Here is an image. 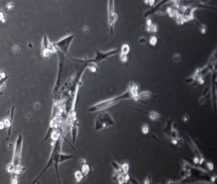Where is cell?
<instances>
[{
  "instance_id": "obj_1",
  "label": "cell",
  "mask_w": 217,
  "mask_h": 184,
  "mask_svg": "<svg viewBox=\"0 0 217 184\" xmlns=\"http://www.w3.org/2000/svg\"><path fill=\"white\" fill-rule=\"evenodd\" d=\"M61 141H60V138L58 139L57 141H56V143H55V146L52 150V152L51 154V156L50 158L48 164L46 167L44 168L43 172L41 173V174L39 175V176L38 177V178L35 180V181L33 183H35L38 180H39V179L40 178L41 176L43 175V173L45 172V171L47 170L49 167H50L51 166H54L56 170V173L57 175V179H59V171H58V165H59V155H60V150H61Z\"/></svg>"
},
{
  "instance_id": "obj_2",
  "label": "cell",
  "mask_w": 217,
  "mask_h": 184,
  "mask_svg": "<svg viewBox=\"0 0 217 184\" xmlns=\"http://www.w3.org/2000/svg\"><path fill=\"white\" fill-rule=\"evenodd\" d=\"M115 125V121L112 116L108 112H103L99 115L95 121V130H102Z\"/></svg>"
},
{
  "instance_id": "obj_3",
  "label": "cell",
  "mask_w": 217,
  "mask_h": 184,
  "mask_svg": "<svg viewBox=\"0 0 217 184\" xmlns=\"http://www.w3.org/2000/svg\"><path fill=\"white\" fill-rule=\"evenodd\" d=\"M22 136L20 134L15 142V145L14 147V155H13V161L11 164L14 170L21 166V157H22Z\"/></svg>"
},
{
  "instance_id": "obj_4",
  "label": "cell",
  "mask_w": 217,
  "mask_h": 184,
  "mask_svg": "<svg viewBox=\"0 0 217 184\" xmlns=\"http://www.w3.org/2000/svg\"><path fill=\"white\" fill-rule=\"evenodd\" d=\"M120 100V99L119 97H116L111 98L110 99L103 101L101 102H100L94 104V106H91L88 111L90 113H94V112H98V111H103L115 106V105L117 104Z\"/></svg>"
},
{
  "instance_id": "obj_5",
  "label": "cell",
  "mask_w": 217,
  "mask_h": 184,
  "mask_svg": "<svg viewBox=\"0 0 217 184\" xmlns=\"http://www.w3.org/2000/svg\"><path fill=\"white\" fill-rule=\"evenodd\" d=\"M57 49L54 44H52L47 36L45 35L43 38L42 42V55L44 58H48L51 55L57 51Z\"/></svg>"
},
{
  "instance_id": "obj_6",
  "label": "cell",
  "mask_w": 217,
  "mask_h": 184,
  "mask_svg": "<svg viewBox=\"0 0 217 184\" xmlns=\"http://www.w3.org/2000/svg\"><path fill=\"white\" fill-rule=\"evenodd\" d=\"M74 37H75L74 34L68 35L63 38L62 39H61V40H59L57 42L55 43L54 44L59 51H61L63 53H67L70 47V45L72 41H73Z\"/></svg>"
},
{
  "instance_id": "obj_7",
  "label": "cell",
  "mask_w": 217,
  "mask_h": 184,
  "mask_svg": "<svg viewBox=\"0 0 217 184\" xmlns=\"http://www.w3.org/2000/svg\"><path fill=\"white\" fill-rule=\"evenodd\" d=\"M119 51L118 49H114L110 51H108L107 52H103L101 51L96 50V55L95 58L93 60H91L90 62L93 63H96V62H103L104 60H106L107 58H108L110 56H114V55L117 54V52Z\"/></svg>"
},
{
  "instance_id": "obj_8",
  "label": "cell",
  "mask_w": 217,
  "mask_h": 184,
  "mask_svg": "<svg viewBox=\"0 0 217 184\" xmlns=\"http://www.w3.org/2000/svg\"><path fill=\"white\" fill-rule=\"evenodd\" d=\"M14 106L12 108V113H11V116L10 118H6L3 120L5 127H6L8 129V136H7V138H6V140H8L9 137L10 136L11 134V129H12V122L13 120V116H14Z\"/></svg>"
},
{
  "instance_id": "obj_9",
  "label": "cell",
  "mask_w": 217,
  "mask_h": 184,
  "mask_svg": "<svg viewBox=\"0 0 217 184\" xmlns=\"http://www.w3.org/2000/svg\"><path fill=\"white\" fill-rule=\"evenodd\" d=\"M9 78L3 72H0V91L3 90L5 87V83Z\"/></svg>"
},
{
  "instance_id": "obj_10",
  "label": "cell",
  "mask_w": 217,
  "mask_h": 184,
  "mask_svg": "<svg viewBox=\"0 0 217 184\" xmlns=\"http://www.w3.org/2000/svg\"><path fill=\"white\" fill-rule=\"evenodd\" d=\"M81 172L84 176H87L89 175L90 172V167L89 164L86 162H83L81 164Z\"/></svg>"
},
{
  "instance_id": "obj_11",
  "label": "cell",
  "mask_w": 217,
  "mask_h": 184,
  "mask_svg": "<svg viewBox=\"0 0 217 184\" xmlns=\"http://www.w3.org/2000/svg\"><path fill=\"white\" fill-rule=\"evenodd\" d=\"M148 118L150 120L152 121H158L162 119L161 116L155 111H152L148 113Z\"/></svg>"
},
{
  "instance_id": "obj_12",
  "label": "cell",
  "mask_w": 217,
  "mask_h": 184,
  "mask_svg": "<svg viewBox=\"0 0 217 184\" xmlns=\"http://www.w3.org/2000/svg\"><path fill=\"white\" fill-rule=\"evenodd\" d=\"M73 157V155H67V154H60L59 155V164L64 162L65 161H66L68 160H70L72 159Z\"/></svg>"
},
{
  "instance_id": "obj_13",
  "label": "cell",
  "mask_w": 217,
  "mask_h": 184,
  "mask_svg": "<svg viewBox=\"0 0 217 184\" xmlns=\"http://www.w3.org/2000/svg\"><path fill=\"white\" fill-rule=\"evenodd\" d=\"M120 51H121V54H123L125 55H128L131 51V47H130L129 44H124L122 46Z\"/></svg>"
},
{
  "instance_id": "obj_14",
  "label": "cell",
  "mask_w": 217,
  "mask_h": 184,
  "mask_svg": "<svg viewBox=\"0 0 217 184\" xmlns=\"http://www.w3.org/2000/svg\"><path fill=\"white\" fill-rule=\"evenodd\" d=\"M83 175L81 172V171H76L75 173V179L76 182H80L83 179Z\"/></svg>"
},
{
  "instance_id": "obj_15",
  "label": "cell",
  "mask_w": 217,
  "mask_h": 184,
  "mask_svg": "<svg viewBox=\"0 0 217 184\" xmlns=\"http://www.w3.org/2000/svg\"><path fill=\"white\" fill-rule=\"evenodd\" d=\"M120 166H121V172L126 175L128 172L129 168V164L127 163H124L123 164H122V165H120Z\"/></svg>"
},
{
  "instance_id": "obj_16",
  "label": "cell",
  "mask_w": 217,
  "mask_h": 184,
  "mask_svg": "<svg viewBox=\"0 0 217 184\" xmlns=\"http://www.w3.org/2000/svg\"><path fill=\"white\" fill-rule=\"evenodd\" d=\"M141 131L144 134H147L150 131V127L147 123H144L141 127Z\"/></svg>"
},
{
  "instance_id": "obj_17",
  "label": "cell",
  "mask_w": 217,
  "mask_h": 184,
  "mask_svg": "<svg viewBox=\"0 0 217 184\" xmlns=\"http://www.w3.org/2000/svg\"><path fill=\"white\" fill-rule=\"evenodd\" d=\"M158 42V38L155 36L151 37L149 40V44L152 46H155Z\"/></svg>"
},
{
  "instance_id": "obj_18",
  "label": "cell",
  "mask_w": 217,
  "mask_h": 184,
  "mask_svg": "<svg viewBox=\"0 0 217 184\" xmlns=\"http://www.w3.org/2000/svg\"><path fill=\"white\" fill-rule=\"evenodd\" d=\"M6 16L5 12L3 10H0V22L3 23H6Z\"/></svg>"
},
{
  "instance_id": "obj_19",
  "label": "cell",
  "mask_w": 217,
  "mask_h": 184,
  "mask_svg": "<svg viewBox=\"0 0 217 184\" xmlns=\"http://www.w3.org/2000/svg\"><path fill=\"white\" fill-rule=\"evenodd\" d=\"M89 70L93 72H96L98 70L97 65L94 63H93V62H91V63L89 66Z\"/></svg>"
},
{
  "instance_id": "obj_20",
  "label": "cell",
  "mask_w": 217,
  "mask_h": 184,
  "mask_svg": "<svg viewBox=\"0 0 217 184\" xmlns=\"http://www.w3.org/2000/svg\"><path fill=\"white\" fill-rule=\"evenodd\" d=\"M112 165L114 166V168H115V171L116 172H121V166L120 164H118L117 162H112Z\"/></svg>"
},
{
  "instance_id": "obj_21",
  "label": "cell",
  "mask_w": 217,
  "mask_h": 184,
  "mask_svg": "<svg viewBox=\"0 0 217 184\" xmlns=\"http://www.w3.org/2000/svg\"><path fill=\"white\" fill-rule=\"evenodd\" d=\"M120 60L123 63H126V62H127L128 61L127 55H123V54H120Z\"/></svg>"
},
{
  "instance_id": "obj_22",
  "label": "cell",
  "mask_w": 217,
  "mask_h": 184,
  "mask_svg": "<svg viewBox=\"0 0 217 184\" xmlns=\"http://www.w3.org/2000/svg\"><path fill=\"white\" fill-rule=\"evenodd\" d=\"M6 9H7L8 10H12L13 8L14 7V3L10 2V3H8L7 5H6Z\"/></svg>"
},
{
  "instance_id": "obj_23",
  "label": "cell",
  "mask_w": 217,
  "mask_h": 184,
  "mask_svg": "<svg viewBox=\"0 0 217 184\" xmlns=\"http://www.w3.org/2000/svg\"><path fill=\"white\" fill-rule=\"evenodd\" d=\"M173 60H174V61H175V62H180V60H181V56H180V55H178V54L175 55L174 56V57H173Z\"/></svg>"
},
{
  "instance_id": "obj_24",
  "label": "cell",
  "mask_w": 217,
  "mask_h": 184,
  "mask_svg": "<svg viewBox=\"0 0 217 184\" xmlns=\"http://www.w3.org/2000/svg\"><path fill=\"white\" fill-rule=\"evenodd\" d=\"M144 3L151 6V5H153L154 4L155 1L154 0H144Z\"/></svg>"
},
{
  "instance_id": "obj_25",
  "label": "cell",
  "mask_w": 217,
  "mask_h": 184,
  "mask_svg": "<svg viewBox=\"0 0 217 184\" xmlns=\"http://www.w3.org/2000/svg\"><path fill=\"white\" fill-rule=\"evenodd\" d=\"M147 42V39L144 38V37H141L140 38V43L141 44H145Z\"/></svg>"
},
{
  "instance_id": "obj_26",
  "label": "cell",
  "mask_w": 217,
  "mask_h": 184,
  "mask_svg": "<svg viewBox=\"0 0 217 184\" xmlns=\"http://www.w3.org/2000/svg\"><path fill=\"white\" fill-rule=\"evenodd\" d=\"M188 119H189V118H188V115H185V116L183 117V122H187L188 121Z\"/></svg>"
},
{
  "instance_id": "obj_27",
  "label": "cell",
  "mask_w": 217,
  "mask_h": 184,
  "mask_svg": "<svg viewBox=\"0 0 217 184\" xmlns=\"http://www.w3.org/2000/svg\"><path fill=\"white\" fill-rule=\"evenodd\" d=\"M4 128H5L4 122L3 121L0 122V130H3Z\"/></svg>"
}]
</instances>
